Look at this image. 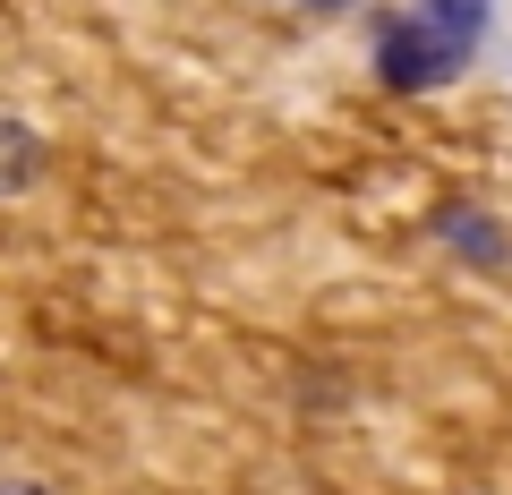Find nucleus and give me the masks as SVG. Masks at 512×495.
<instances>
[{"label":"nucleus","instance_id":"f257e3e1","mask_svg":"<svg viewBox=\"0 0 512 495\" xmlns=\"http://www.w3.org/2000/svg\"><path fill=\"white\" fill-rule=\"evenodd\" d=\"M376 69H384V86H410V94H419V86H436V77H453L461 52H453V43H436L419 18H410V26H384Z\"/></svg>","mask_w":512,"mask_h":495},{"label":"nucleus","instance_id":"f03ea898","mask_svg":"<svg viewBox=\"0 0 512 495\" xmlns=\"http://www.w3.org/2000/svg\"><path fill=\"white\" fill-rule=\"evenodd\" d=\"M444 248H453L461 265H504V257H512V248H504V222H495V214H470V205L444 214Z\"/></svg>","mask_w":512,"mask_h":495},{"label":"nucleus","instance_id":"7ed1b4c3","mask_svg":"<svg viewBox=\"0 0 512 495\" xmlns=\"http://www.w3.org/2000/svg\"><path fill=\"white\" fill-rule=\"evenodd\" d=\"M410 18H419L436 43L470 52V43H478V26H487V0H410Z\"/></svg>","mask_w":512,"mask_h":495},{"label":"nucleus","instance_id":"20e7f679","mask_svg":"<svg viewBox=\"0 0 512 495\" xmlns=\"http://www.w3.org/2000/svg\"><path fill=\"white\" fill-rule=\"evenodd\" d=\"M308 9H325V18H333V9H350V0H308Z\"/></svg>","mask_w":512,"mask_h":495},{"label":"nucleus","instance_id":"39448f33","mask_svg":"<svg viewBox=\"0 0 512 495\" xmlns=\"http://www.w3.org/2000/svg\"><path fill=\"white\" fill-rule=\"evenodd\" d=\"M9 495H35V487H9Z\"/></svg>","mask_w":512,"mask_h":495}]
</instances>
